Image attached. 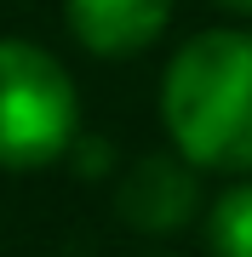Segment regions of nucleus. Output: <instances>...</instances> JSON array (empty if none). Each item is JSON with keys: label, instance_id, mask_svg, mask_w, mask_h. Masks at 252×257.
<instances>
[{"label": "nucleus", "instance_id": "obj_4", "mask_svg": "<svg viewBox=\"0 0 252 257\" xmlns=\"http://www.w3.org/2000/svg\"><path fill=\"white\" fill-rule=\"evenodd\" d=\"M166 18H172V0H69V29L98 57L143 52L166 29Z\"/></svg>", "mask_w": 252, "mask_h": 257}, {"label": "nucleus", "instance_id": "obj_1", "mask_svg": "<svg viewBox=\"0 0 252 257\" xmlns=\"http://www.w3.org/2000/svg\"><path fill=\"white\" fill-rule=\"evenodd\" d=\"M178 155L201 172H252V35L206 29L178 46L160 86Z\"/></svg>", "mask_w": 252, "mask_h": 257}, {"label": "nucleus", "instance_id": "obj_6", "mask_svg": "<svg viewBox=\"0 0 252 257\" xmlns=\"http://www.w3.org/2000/svg\"><path fill=\"white\" fill-rule=\"evenodd\" d=\"M218 6H229V12H241V18H252V0H218Z\"/></svg>", "mask_w": 252, "mask_h": 257}, {"label": "nucleus", "instance_id": "obj_5", "mask_svg": "<svg viewBox=\"0 0 252 257\" xmlns=\"http://www.w3.org/2000/svg\"><path fill=\"white\" fill-rule=\"evenodd\" d=\"M212 257H252V183H235L206 217Z\"/></svg>", "mask_w": 252, "mask_h": 257}, {"label": "nucleus", "instance_id": "obj_3", "mask_svg": "<svg viewBox=\"0 0 252 257\" xmlns=\"http://www.w3.org/2000/svg\"><path fill=\"white\" fill-rule=\"evenodd\" d=\"M195 200H201V189H195V172H189L184 155H143L121 177V189H115L121 217L132 229H143V234L184 229V223L195 217Z\"/></svg>", "mask_w": 252, "mask_h": 257}, {"label": "nucleus", "instance_id": "obj_2", "mask_svg": "<svg viewBox=\"0 0 252 257\" xmlns=\"http://www.w3.org/2000/svg\"><path fill=\"white\" fill-rule=\"evenodd\" d=\"M80 126L75 80L52 52L29 40H0V166L35 172L69 149Z\"/></svg>", "mask_w": 252, "mask_h": 257}]
</instances>
